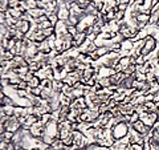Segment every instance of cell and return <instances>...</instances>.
Masks as SVG:
<instances>
[{
  "mask_svg": "<svg viewBox=\"0 0 159 150\" xmlns=\"http://www.w3.org/2000/svg\"><path fill=\"white\" fill-rule=\"evenodd\" d=\"M113 132V137L115 138V141L122 139L125 137H127L129 133H130V124H126V122H119L111 129Z\"/></svg>",
  "mask_w": 159,
  "mask_h": 150,
  "instance_id": "obj_1",
  "label": "cell"
},
{
  "mask_svg": "<svg viewBox=\"0 0 159 150\" xmlns=\"http://www.w3.org/2000/svg\"><path fill=\"white\" fill-rule=\"evenodd\" d=\"M158 44H159L158 40H155L154 37H151V36H148V37L145 40V46L141 51L142 56H148L150 53H152L158 48Z\"/></svg>",
  "mask_w": 159,
  "mask_h": 150,
  "instance_id": "obj_2",
  "label": "cell"
},
{
  "mask_svg": "<svg viewBox=\"0 0 159 150\" xmlns=\"http://www.w3.org/2000/svg\"><path fill=\"white\" fill-rule=\"evenodd\" d=\"M146 31H147L148 36H151V37H154L155 40H158L159 41V27L158 25H150L147 24V27H146Z\"/></svg>",
  "mask_w": 159,
  "mask_h": 150,
  "instance_id": "obj_3",
  "label": "cell"
},
{
  "mask_svg": "<svg viewBox=\"0 0 159 150\" xmlns=\"http://www.w3.org/2000/svg\"><path fill=\"white\" fill-rule=\"evenodd\" d=\"M29 13V15L32 16L33 19H39V18H41V16H44L45 13H46V11L45 9H42V8H35V9H28V11H26Z\"/></svg>",
  "mask_w": 159,
  "mask_h": 150,
  "instance_id": "obj_4",
  "label": "cell"
},
{
  "mask_svg": "<svg viewBox=\"0 0 159 150\" xmlns=\"http://www.w3.org/2000/svg\"><path fill=\"white\" fill-rule=\"evenodd\" d=\"M121 49L122 51H132L134 49V41L131 39H126L121 43Z\"/></svg>",
  "mask_w": 159,
  "mask_h": 150,
  "instance_id": "obj_5",
  "label": "cell"
},
{
  "mask_svg": "<svg viewBox=\"0 0 159 150\" xmlns=\"http://www.w3.org/2000/svg\"><path fill=\"white\" fill-rule=\"evenodd\" d=\"M7 13H8L9 16H12V18H15V19H20L24 12L20 9V7H17V8H9L8 11H7Z\"/></svg>",
  "mask_w": 159,
  "mask_h": 150,
  "instance_id": "obj_6",
  "label": "cell"
},
{
  "mask_svg": "<svg viewBox=\"0 0 159 150\" xmlns=\"http://www.w3.org/2000/svg\"><path fill=\"white\" fill-rule=\"evenodd\" d=\"M64 81H57V80H53V85H52V91L56 93H61L62 88H64Z\"/></svg>",
  "mask_w": 159,
  "mask_h": 150,
  "instance_id": "obj_7",
  "label": "cell"
},
{
  "mask_svg": "<svg viewBox=\"0 0 159 150\" xmlns=\"http://www.w3.org/2000/svg\"><path fill=\"white\" fill-rule=\"evenodd\" d=\"M40 84H41V80H40L39 77H33L31 81L28 82V86H29V92H31V89H33V88H39L40 86Z\"/></svg>",
  "mask_w": 159,
  "mask_h": 150,
  "instance_id": "obj_8",
  "label": "cell"
},
{
  "mask_svg": "<svg viewBox=\"0 0 159 150\" xmlns=\"http://www.w3.org/2000/svg\"><path fill=\"white\" fill-rule=\"evenodd\" d=\"M137 20L141 23H146V24H148L150 23V15H147V13H139L137 16Z\"/></svg>",
  "mask_w": 159,
  "mask_h": 150,
  "instance_id": "obj_9",
  "label": "cell"
},
{
  "mask_svg": "<svg viewBox=\"0 0 159 150\" xmlns=\"http://www.w3.org/2000/svg\"><path fill=\"white\" fill-rule=\"evenodd\" d=\"M97 55L99 56V57H104V56H106L109 52H110V49L108 48V46H99V48H97Z\"/></svg>",
  "mask_w": 159,
  "mask_h": 150,
  "instance_id": "obj_10",
  "label": "cell"
},
{
  "mask_svg": "<svg viewBox=\"0 0 159 150\" xmlns=\"http://www.w3.org/2000/svg\"><path fill=\"white\" fill-rule=\"evenodd\" d=\"M33 77H35V73L31 72V71H29L28 73H26V75H24V76H20V78H21L23 81H25V82H29Z\"/></svg>",
  "mask_w": 159,
  "mask_h": 150,
  "instance_id": "obj_11",
  "label": "cell"
},
{
  "mask_svg": "<svg viewBox=\"0 0 159 150\" xmlns=\"http://www.w3.org/2000/svg\"><path fill=\"white\" fill-rule=\"evenodd\" d=\"M28 9H35L37 8V0H25Z\"/></svg>",
  "mask_w": 159,
  "mask_h": 150,
  "instance_id": "obj_12",
  "label": "cell"
},
{
  "mask_svg": "<svg viewBox=\"0 0 159 150\" xmlns=\"http://www.w3.org/2000/svg\"><path fill=\"white\" fill-rule=\"evenodd\" d=\"M137 72V65H130L127 69H125V73L127 76H131V75H134V73Z\"/></svg>",
  "mask_w": 159,
  "mask_h": 150,
  "instance_id": "obj_13",
  "label": "cell"
},
{
  "mask_svg": "<svg viewBox=\"0 0 159 150\" xmlns=\"http://www.w3.org/2000/svg\"><path fill=\"white\" fill-rule=\"evenodd\" d=\"M129 7H130V4H127V3H119V5H118V11L126 12V11L129 9Z\"/></svg>",
  "mask_w": 159,
  "mask_h": 150,
  "instance_id": "obj_14",
  "label": "cell"
},
{
  "mask_svg": "<svg viewBox=\"0 0 159 150\" xmlns=\"http://www.w3.org/2000/svg\"><path fill=\"white\" fill-rule=\"evenodd\" d=\"M39 25H40V29H46V28H51V27H53V24L49 21V19L46 20V21L41 23V24H39Z\"/></svg>",
  "mask_w": 159,
  "mask_h": 150,
  "instance_id": "obj_15",
  "label": "cell"
},
{
  "mask_svg": "<svg viewBox=\"0 0 159 150\" xmlns=\"http://www.w3.org/2000/svg\"><path fill=\"white\" fill-rule=\"evenodd\" d=\"M137 121H139V113L134 112L130 116V122H131V124H134V122H137Z\"/></svg>",
  "mask_w": 159,
  "mask_h": 150,
  "instance_id": "obj_16",
  "label": "cell"
},
{
  "mask_svg": "<svg viewBox=\"0 0 159 150\" xmlns=\"http://www.w3.org/2000/svg\"><path fill=\"white\" fill-rule=\"evenodd\" d=\"M152 72H154V75H155V77L159 78V64L155 66V68H152Z\"/></svg>",
  "mask_w": 159,
  "mask_h": 150,
  "instance_id": "obj_17",
  "label": "cell"
}]
</instances>
